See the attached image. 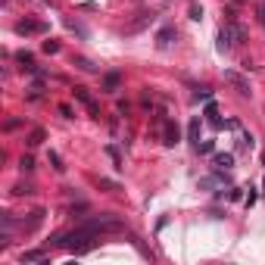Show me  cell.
Masks as SVG:
<instances>
[{"label": "cell", "mask_w": 265, "mask_h": 265, "mask_svg": "<svg viewBox=\"0 0 265 265\" xmlns=\"http://www.w3.org/2000/svg\"><path fill=\"white\" fill-rule=\"evenodd\" d=\"M103 91H109V94L119 91V75H116V72H109L106 78H103Z\"/></svg>", "instance_id": "10"}, {"label": "cell", "mask_w": 265, "mask_h": 265, "mask_svg": "<svg viewBox=\"0 0 265 265\" xmlns=\"http://www.w3.org/2000/svg\"><path fill=\"white\" fill-rule=\"evenodd\" d=\"M243 41V28L241 25H234V22H228L225 28L218 31V50H231V47H237Z\"/></svg>", "instance_id": "2"}, {"label": "cell", "mask_w": 265, "mask_h": 265, "mask_svg": "<svg viewBox=\"0 0 265 265\" xmlns=\"http://www.w3.org/2000/svg\"><path fill=\"white\" fill-rule=\"evenodd\" d=\"M44 50H47V53H56V50H59V44H56V41H47V44H44Z\"/></svg>", "instance_id": "18"}, {"label": "cell", "mask_w": 265, "mask_h": 265, "mask_svg": "<svg viewBox=\"0 0 265 265\" xmlns=\"http://www.w3.org/2000/svg\"><path fill=\"white\" fill-rule=\"evenodd\" d=\"M196 150H200V153H212V141H203V144H200V147H196Z\"/></svg>", "instance_id": "19"}, {"label": "cell", "mask_w": 265, "mask_h": 265, "mask_svg": "<svg viewBox=\"0 0 265 265\" xmlns=\"http://www.w3.org/2000/svg\"><path fill=\"white\" fill-rule=\"evenodd\" d=\"M41 141H44V131H31V141L28 144H41Z\"/></svg>", "instance_id": "17"}, {"label": "cell", "mask_w": 265, "mask_h": 265, "mask_svg": "<svg viewBox=\"0 0 265 265\" xmlns=\"http://www.w3.org/2000/svg\"><path fill=\"white\" fill-rule=\"evenodd\" d=\"M187 134H191V144H193V147H200V119H193V122H191Z\"/></svg>", "instance_id": "9"}, {"label": "cell", "mask_w": 265, "mask_h": 265, "mask_svg": "<svg viewBox=\"0 0 265 265\" xmlns=\"http://www.w3.org/2000/svg\"><path fill=\"white\" fill-rule=\"evenodd\" d=\"M216 166L231 169V166H234V156H231V153H218V156H216Z\"/></svg>", "instance_id": "12"}, {"label": "cell", "mask_w": 265, "mask_h": 265, "mask_svg": "<svg viewBox=\"0 0 265 265\" xmlns=\"http://www.w3.org/2000/svg\"><path fill=\"white\" fill-rule=\"evenodd\" d=\"M206 119H209V125H212V128H221V125H225V122L218 119V109H216V103H206Z\"/></svg>", "instance_id": "7"}, {"label": "cell", "mask_w": 265, "mask_h": 265, "mask_svg": "<svg viewBox=\"0 0 265 265\" xmlns=\"http://www.w3.org/2000/svg\"><path fill=\"white\" fill-rule=\"evenodd\" d=\"M200 16H203V6L193 3V6H191V19H200Z\"/></svg>", "instance_id": "16"}, {"label": "cell", "mask_w": 265, "mask_h": 265, "mask_svg": "<svg viewBox=\"0 0 265 265\" xmlns=\"http://www.w3.org/2000/svg\"><path fill=\"white\" fill-rule=\"evenodd\" d=\"M225 81H228V84H234V88L241 91L243 97H246V94H250V81H246L241 72H234V69H225Z\"/></svg>", "instance_id": "3"}, {"label": "cell", "mask_w": 265, "mask_h": 265, "mask_svg": "<svg viewBox=\"0 0 265 265\" xmlns=\"http://www.w3.org/2000/svg\"><path fill=\"white\" fill-rule=\"evenodd\" d=\"M50 162H53V169H56V172H63V169H66V166H63V159H59L56 153H50Z\"/></svg>", "instance_id": "15"}, {"label": "cell", "mask_w": 265, "mask_h": 265, "mask_svg": "<svg viewBox=\"0 0 265 265\" xmlns=\"http://www.w3.org/2000/svg\"><path fill=\"white\" fill-rule=\"evenodd\" d=\"M172 38H175V28H162L159 35H156V44L159 47H169V44H172Z\"/></svg>", "instance_id": "8"}, {"label": "cell", "mask_w": 265, "mask_h": 265, "mask_svg": "<svg viewBox=\"0 0 265 265\" xmlns=\"http://www.w3.org/2000/svg\"><path fill=\"white\" fill-rule=\"evenodd\" d=\"M19 166H22V172H31V169H35V159H31V156H22Z\"/></svg>", "instance_id": "14"}, {"label": "cell", "mask_w": 265, "mask_h": 265, "mask_svg": "<svg viewBox=\"0 0 265 265\" xmlns=\"http://www.w3.org/2000/svg\"><path fill=\"white\" fill-rule=\"evenodd\" d=\"M16 31H19V35H38V31H47V25L44 22H19Z\"/></svg>", "instance_id": "4"}, {"label": "cell", "mask_w": 265, "mask_h": 265, "mask_svg": "<svg viewBox=\"0 0 265 265\" xmlns=\"http://www.w3.org/2000/svg\"><path fill=\"white\" fill-rule=\"evenodd\" d=\"M162 138H166V141H162L166 147H175V144H178V125L169 122V125H166V131H162Z\"/></svg>", "instance_id": "6"}, {"label": "cell", "mask_w": 265, "mask_h": 265, "mask_svg": "<svg viewBox=\"0 0 265 265\" xmlns=\"http://www.w3.org/2000/svg\"><path fill=\"white\" fill-rule=\"evenodd\" d=\"M47 256L41 253V250H31V253H22V262H44Z\"/></svg>", "instance_id": "11"}, {"label": "cell", "mask_w": 265, "mask_h": 265, "mask_svg": "<svg viewBox=\"0 0 265 265\" xmlns=\"http://www.w3.org/2000/svg\"><path fill=\"white\" fill-rule=\"evenodd\" d=\"M94 237H97V231H94L88 221H84L81 228H75L72 234H66V237H59V246H66V250H72V253H88L91 246H94Z\"/></svg>", "instance_id": "1"}, {"label": "cell", "mask_w": 265, "mask_h": 265, "mask_svg": "<svg viewBox=\"0 0 265 265\" xmlns=\"http://www.w3.org/2000/svg\"><path fill=\"white\" fill-rule=\"evenodd\" d=\"M147 22H153V13H144V19H138V22H134V25H131V28H128V31H141V28H144V25H147Z\"/></svg>", "instance_id": "13"}, {"label": "cell", "mask_w": 265, "mask_h": 265, "mask_svg": "<svg viewBox=\"0 0 265 265\" xmlns=\"http://www.w3.org/2000/svg\"><path fill=\"white\" fill-rule=\"evenodd\" d=\"M78 66H81V69H84V72H94V66H91V59H78Z\"/></svg>", "instance_id": "20"}, {"label": "cell", "mask_w": 265, "mask_h": 265, "mask_svg": "<svg viewBox=\"0 0 265 265\" xmlns=\"http://www.w3.org/2000/svg\"><path fill=\"white\" fill-rule=\"evenodd\" d=\"M259 22H262V25H265V3H262V6H259Z\"/></svg>", "instance_id": "21"}, {"label": "cell", "mask_w": 265, "mask_h": 265, "mask_svg": "<svg viewBox=\"0 0 265 265\" xmlns=\"http://www.w3.org/2000/svg\"><path fill=\"white\" fill-rule=\"evenodd\" d=\"M75 97H78L81 103H84V106L91 109V116H100V109H97V103H94V97H91V94L84 91V88H75Z\"/></svg>", "instance_id": "5"}]
</instances>
